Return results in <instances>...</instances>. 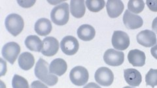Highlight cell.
<instances>
[{"label":"cell","instance_id":"7402d4cb","mask_svg":"<svg viewBox=\"0 0 157 88\" xmlns=\"http://www.w3.org/2000/svg\"><path fill=\"white\" fill-rule=\"evenodd\" d=\"M145 7V3L143 0H130L128 3V9L131 13L136 14L143 11Z\"/></svg>","mask_w":157,"mask_h":88},{"label":"cell","instance_id":"5b68a950","mask_svg":"<svg viewBox=\"0 0 157 88\" xmlns=\"http://www.w3.org/2000/svg\"><path fill=\"white\" fill-rule=\"evenodd\" d=\"M20 52H21V47L18 44L14 42H10L6 44L2 51V56L5 60L12 65L15 62Z\"/></svg>","mask_w":157,"mask_h":88},{"label":"cell","instance_id":"484cf974","mask_svg":"<svg viewBox=\"0 0 157 88\" xmlns=\"http://www.w3.org/2000/svg\"><path fill=\"white\" fill-rule=\"evenodd\" d=\"M147 6L151 11L153 12H157V1H150L147 0L146 2Z\"/></svg>","mask_w":157,"mask_h":88},{"label":"cell","instance_id":"d6986e66","mask_svg":"<svg viewBox=\"0 0 157 88\" xmlns=\"http://www.w3.org/2000/svg\"><path fill=\"white\" fill-rule=\"evenodd\" d=\"M85 5L83 0H72L70 2V12L75 18H82L85 15Z\"/></svg>","mask_w":157,"mask_h":88},{"label":"cell","instance_id":"9a60e30c","mask_svg":"<svg viewBox=\"0 0 157 88\" xmlns=\"http://www.w3.org/2000/svg\"><path fill=\"white\" fill-rule=\"evenodd\" d=\"M128 60L134 67H143L145 64V53L140 50H132L128 54Z\"/></svg>","mask_w":157,"mask_h":88},{"label":"cell","instance_id":"8fae6325","mask_svg":"<svg viewBox=\"0 0 157 88\" xmlns=\"http://www.w3.org/2000/svg\"><path fill=\"white\" fill-rule=\"evenodd\" d=\"M123 22L126 28L129 29H136L141 28L144 24L143 19L139 15H137L126 10L123 16Z\"/></svg>","mask_w":157,"mask_h":88},{"label":"cell","instance_id":"8992f818","mask_svg":"<svg viewBox=\"0 0 157 88\" xmlns=\"http://www.w3.org/2000/svg\"><path fill=\"white\" fill-rule=\"evenodd\" d=\"M112 45L117 50H125L130 46V37L122 31H115L112 36Z\"/></svg>","mask_w":157,"mask_h":88},{"label":"cell","instance_id":"52a82bcc","mask_svg":"<svg viewBox=\"0 0 157 88\" xmlns=\"http://www.w3.org/2000/svg\"><path fill=\"white\" fill-rule=\"evenodd\" d=\"M104 60L106 64L113 67L121 65L124 61V53L114 49H108L104 54Z\"/></svg>","mask_w":157,"mask_h":88},{"label":"cell","instance_id":"7a4b0ae2","mask_svg":"<svg viewBox=\"0 0 157 88\" xmlns=\"http://www.w3.org/2000/svg\"><path fill=\"white\" fill-rule=\"evenodd\" d=\"M51 18L54 24L63 26L68 22L70 18V10L67 3H63L54 8L51 13Z\"/></svg>","mask_w":157,"mask_h":88},{"label":"cell","instance_id":"44dd1931","mask_svg":"<svg viewBox=\"0 0 157 88\" xmlns=\"http://www.w3.org/2000/svg\"><path fill=\"white\" fill-rule=\"evenodd\" d=\"M26 46L29 50L33 52H41L43 41L36 35H29L26 37L25 42Z\"/></svg>","mask_w":157,"mask_h":88},{"label":"cell","instance_id":"277c9868","mask_svg":"<svg viewBox=\"0 0 157 88\" xmlns=\"http://www.w3.org/2000/svg\"><path fill=\"white\" fill-rule=\"evenodd\" d=\"M70 78L73 84L77 86H82L88 82L89 74L86 68L82 66H77L71 70Z\"/></svg>","mask_w":157,"mask_h":88},{"label":"cell","instance_id":"7c38bea8","mask_svg":"<svg viewBox=\"0 0 157 88\" xmlns=\"http://www.w3.org/2000/svg\"><path fill=\"white\" fill-rule=\"evenodd\" d=\"M137 41L140 45L145 47H153L156 44V36L154 31L144 30L137 35Z\"/></svg>","mask_w":157,"mask_h":88},{"label":"cell","instance_id":"4fadbf2b","mask_svg":"<svg viewBox=\"0 0 157 88\" xmlns=\"http://www.w3.org/2000/svg\"><path fill=\"white\" fill-rule=\"evenodd\" d=\"M108 15L111 18L119 17L124 11V4L119 0H109L106 3Z\"/></svg>","mask_w":157,"mask_h":88},{"label":"cell","instance_id":"ac0fdd59","mask_svg":"<svg viewBox=\"0 0 157 88\" xmlns=\"http://www.w3.org/2000/svg\"><path fill=\"white\" fill-rule=\"evenodd\" d=\"M77 35L83 41H90L94 38L96 31L92 26L84 24L78 28Z\"/></svg>","mask_w":157,"mask_h":88},{"label":"cell","instance_id":"f546056e","mask_svg":"<svg viewBox=\"0 0 157 88\" xmlns=\"http://www.w3.org/2000/svg\"><path fill=\"white\" fill-rule=\"evenodd\" d=\"M151 53L152 56H153L156 60H157V43L155 46L151 48Z\"/></svg>","mask_w":157,"mask_h":88},{"label":"cell","instance_id":"9c48e42d","mask_svg":"<svg viewBox=\"0 0 157 88\" xmlns=\"http://www.w3.org/2000/svg\"><path fill=\"white\" fill-rule=\"evenodd\" d=\"M62 52L67 56L75 54L79 48V44L77 39L73 36H66L60 42Z\"/></svg>","mask_w":157,"mask_h":88},{"label":"cell","instance_id":"603a6c76","mask_svg":"<svg viewBox=\"0 0 157 88\" xmlns=\"http://www.w3.org/2000/svg\"><path fill=\"white\" fill-rule=\"evenodd\" d=\"M85 3L88 9L94 13L100 11L105 7L104 0H88L85 2Z\"/></svg>","mask_w":157,"mask_h":88},{"label":"cell","instance_id":"ffe728a7","mask_svg":"<svg viewBox=\"0 0 157 88\" xmlns=\"http://www.w3.org/2000/svg\"><path fill=\"white\" fill-rule=\"evenodd\" d=\"M18 65L22 69L28 71L33 67L35 63V59L31 53L26 52L21 53L18 57Z\"/></svg>","mask_w":157,"mask_h":88},{"label":"cell","instance_id":"30bf717a","mask_svg":"<svg viewBox=\"0 0 157 88\" xmlns=\"http://www.w3.org/2000/svg\"><path fill=\"white\" fill-rule=\"evenodd\" d=\"M59 50V42L57 39L52 37H45L43 40V48L41 50L42 54L51 57L56 54Z\"/></svg>","mask_w":157,"mask_h":88},{"label":"cell","instance_id":"cb8c5ba5","mask_svg":"<svg viewBox=\"0 0 157 88\" xmlns=\"http://www.w3.org/2000/svg\"><path fill=\"white\" fill-rule=\"evenodd\" d=\"M146 85L154 88L157 86V69L151 68L145 76Z\"/></svg>","mask_w":157,"mask_h":88},{"label":"cell","instance_id":"d4e9b609","mask_svg":"<svg viewBox=\"0 0 157 88\" xmlns=\"http://www.w3.org/2000/svg\"><path fill=\"white\" fill-rule=\"evenodd\" d=\"M13 88H29L26 79L18 75H14L12 80Z\"/></svg>","mask_w":157,"mask_h":88},{"label":"cell","instance_id":"83f0119b","mask_svg":"<svg viewBox=\"0 0 157 88\" xmlns=\"http://www.w3.org/2000/svg\"><path fill=\"white\" fill-rule=\"evenodd\" d=\"M20 6L24 8H28L33 6V4L36 3V1H18Z\"/></svg>","mask_w":157,"mask_h":88},{"label":"cell","instance_id":"5bb4252c","mask_svg":"<svg viewBox=\"0 0 157 88\" xmlns=\"http://www.w3.org/2000/svg\"><path fill=\"white\" fill-rule=\"evenodd\" d=\"M124 77L130 86H139L142 81L141 73L135 68H128L124 71Z\"/></svg>","mask_w":157,"mask_h":88},{"label":"cell","instance_id":"4316f807","mask_svg":"<svg viewBox=\"0 0 157 88\" xmlns=\"http://www.w3.org/2000/svg\"><path fill=\"white\" fill-rule=\"evenodd\" d=\"M31 88H48L44 83L39 80L33 81L31 84Z\"/></svg>","mask_w":157,"mask_h":88},{"label":"cell","instance_id":"d6a6232c","mask_svg":"<svg viewBox=\"0 0 157 88\" xmlns=\"http://www.w3.org/2000/svg\"><path fill=\"white\" fill-rule=\"evenodd\" d=\"M123 88H134V87H131L130 86H126V87H124Z\"/></svg>","mask_w":157,"mask_h":88},{"label":"cell","instance_id":"f1b7e54d","mask_svg":"<svg viewBox=\"0 0 157 88\" xmlns=\"http://www.w3.org/2000/svg\"><path fill=\"white\" fill-rule=\"evenodd\" d=\"M0 61H1V65H2V68H1V76H3L5 74H6L7 72V64L6 62H5L3 59H0Z\"/></svg>","mask_w":157,"mask_h":88},{"label":"cell","instance_id":"6da1fadb","mask_svg":"<svg viewBox=\"0 0 157 88\" xmlns=\"http://www.w3.org/2000/svg\"><path fill=\"white\" fill-rule=\"evenodd\" d=\"M34 72L38 79L48 86H55L58 82V78L49 72L48 63L42 58L39 59L37 62Z\"/></svg>","mask_w":157,"mask_h":88},{"label":"cell","instance_id":"4dcf8cb0","mask_svg":"<svg viewBox=\"0 0 157 88\" xmlns=\"http://www.w3.org/2000/svg\"><path fill=\"white\" fill-rule=\"evenodd\" d=\"M83 88H101V87H100V86H98L96 83L90 82L88 83V84H86Z\"/></svg>","mask_w":157,"mask_h":88},{"label":"cell","instance_id":"1f68e13d","mask_svg":"<svg viewBox=\"0 0 157 88\" xmlns=\"http://www.w3.org/2000/svg\"><path fill=\"white\" fill-rule=\"evenodd\" d=\"M152 29L156 33H157V17L154 19L153 24H152Z\"/></svg>","mask_w":157,"mask_h":88},{"label":"cell","instance_id":"3957f363","mask_svg":"<svg viewBox=\"0 0 157 88\" xmlns=\"http://www.w3.org/2000/svg\"><path fill=\"white\" fill-rule=\"evenodd\" d=\"M7 30L12 35L16 37L21 33L24 26V20L17 14H11L8 15L5 21Z\"/></svg>","mask_w":157,"mask_h":88},{"label":"cell","instance_id":"e0dca14e","mask_svg":"<svg viewBox=\"0 0 157 88\" xmlns=\"http://www.w3.org/2000/svg\"><path fill=\"white\" fill-rule=\"evenodd\" d=\"M35 31L40 36H47L52 29L51 22L47 18H40L35 24Z\"/></svg>","mask_w":157,"mask_h":88},{"label":"cell","instance_id":"ba28073f","mask_svg":"<svg viewBox=\"0 0 157 88\" xmlns=\"http://www.w3.org/2000/svg\"><path fill=\"white\" fill-rule=\"evenodd\" d=\"M96 82L103 86H109L114 80V75L111 69L107 67H100L95 72Z\"/></svg>","mask_w":157,"mask_h":88},{"label":"cell","instance_id":"2e32d148","mask_svg":"<svg viewBox=\"0 0 157 88\" xmlns=\"http://www.w3.org/2000/svg\"><path fill=\"white\" fill-rule=\"evenodd\" d=\"M67 69V65L65 60L61 58L54 60L49 65V72L52 75L61 76L65 74Z\"/></svg>","mask_w":157,"mask_h":88}]
</instances>
